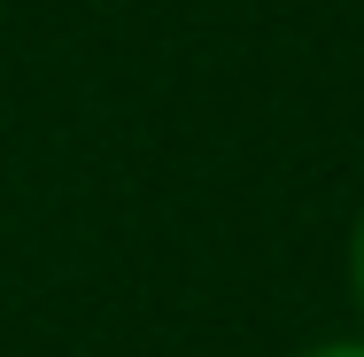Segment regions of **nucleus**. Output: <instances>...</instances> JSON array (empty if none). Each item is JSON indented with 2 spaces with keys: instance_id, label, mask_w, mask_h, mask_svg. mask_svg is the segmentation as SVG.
Returning <instances> with one entry per match:
<instances>
[{
  "instance_id": "nucleus-1",
  "label": "nucleus",
  "mask_w": 364,
  "mask_h": 357,
  "mask_svg": "<svg viewBox=\"0 0 364 357\" xmlns=\"http://www.w3.org/2000/svg\"><path fill=\"white\" fill-rule=\"evenodd\" d=\"M310 357H364V342H333V350H310Z\"/></svg>"
},
{
  "instance_id": "nucleus-2",
  "label": "nucleus",
  "mask_w": 364,
  "mask_h": 357,
  "mask_svg": "<svg viewBox=\"0 0 364 357\" xmlns=\"http://www.w3.org/2000/svg\"><path fill=\"white\" fill-rule=\"evenodd\" d=\"M349 264H357V295H364V217H357V257Z\"/></svg>"
}]
</instances>
